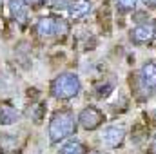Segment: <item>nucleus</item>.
I'll list each match as a JSON object with an SVG mask.
<instances>
[{
    "label": "nucleus",
    "instance_id": "nucleus-3",
    "mask_svg": "<svg viewBox=\"0 0 156 154\" xmlns=\"http://www.w3.org/2000/svg\"><path fill=\"white\" fill-rule=\"evenodd\" d=\"M35 33L40 38H58V37H66L69 33V24L64 18H55V16H42L37 26H35Z\"/></svg>",
    "mask_w": 156,
    "mask_h": 154
},
{
    "label": "nucleus",
    "instance_id": "nucleus-13",
    "mask_svg": "<svg viewBox=\"0 0 156 154\" xmlns=\"http://www.w3.org/2000/svg\"><path fill=\"white\" fill-rule=\"evenodd\" d=\"M115 2H116V7L120 11H133L136 7L138 0H115Z\"/></svg>",
    "mask_w": 156,
    "mask_h": 154
},
{
    "label": "nucleus",
    "instance_id": "nucleus-10",
    "mask_svg": "<svg viewBox=\"0 0 156 154\" xmlns=\"http://www.w3.org/2000/svg\"><path fill=\"white\" fill-rule=\"evenodd\" d=\"M60 154H87V147L78 140H69L60 147Z\"/></svg>",
    "mask_w": 156,
    "mask_h": 154
},
{
    "label": "nucleus",
    "instance_id": "nucleus-16",
    "mask_svg": "<svg viewBox=\"0 0 156 154\" xmlns=\"http://www.w3.org/2000/svg\"><path fill=\"white\" fill-rule=\"evenodd\" d=\"M140 2L149 9H156V0H140Z\"/></svg>",
    "mask_w": 156,
    "mask_h": 154
},
{
    "label": "nucleus",
    "instance_id": "nucleus-18",
    "mask_svg": "<svg viewBox=\"0 0 156 154\" xmlns=\"http://www.w3.org/2000/svg\"><path fill=\"white\" fill-rule=\"evenodd\" d=\"M93 154H102V152H93Z\"/></svg>",
    "mask_w": 156,
    "mask_h": 154
},
{
    "label": "nucleus",
    "instance_id": "nucleus-9",
    "mask_svg": "<svg viewBox=\"0 0 156 154\" xmlns=\"http://www.w3.org/2000/svg\"><path fill=\"white\" fill-rule=\"evenodd\" d=\"M9 11L15 20L24 24L27 20V2L26 0H9Z\"/></svg>",
    "mask_w": 156,
    "mask_h": 154
},
{
    "label": "nucleus",
    "instance_id": "nucleus-12",
    "mask_svg": "<svg viewBox=\"0 0 156 154\" xmlns=\"http://www.w3.org/2000/svg\"><path fill=\"white\" fill-rule=\"evenodd\" d=\"M18 111L11 105H0V123L4 125H11L18 120Z\"/></svg>",
    "mask_w": 156,
    "mask_h": 154
},
{
    "label": "nucleus",
    "instance_id": "nucleus-5",
    "mask_svg": "<svg viewBox=\"0 0 156 154\" xmlns=\"http://www.w3.org/2000/svg\"><path fill=\"white\" fill-rule=\"evenodd\" d=\"M129 38H131V42H133L134 45H147V44H151V42L156 38L154 24H149V22H145V24H138L136 27L131 29Z\"/></svg>",
    "mask_w": 156,
    "mask_h": 154
},
{
    "label": "nucleus",
    "instance_id": "nucleus-1",
    "mask_svg": "<svg viewBox=\"0 0 156 154\" xmlns=\"http://www.w3.org/2000/svg\"><path fill=\"white\" fill-rule=\"evenodd\" d=\"M75 131H76V121H75V114L69 109H60L53 113L47 129L51 143H60L62 140L69 138Z\"/></svg>",
    "mask_w": 156,
    "mask_h": 154
},
{
    "label": "nucleus",
    "instance_id": "nucleus-4",
    "mask_svg": "<svg viewBox=\"0 0 156 154\" xmlns=\"http://www.w3.org/2000/svg\"><path fill=\"white\" fill-rule=\"evenodd\" d=\"M104 121H105V114L98 107H94V105L83 107L80 111V114H78V123L85 131H96Z\"/></svg>",
    "mask_w": 156,
    "mask_h": 154
},
{
    "label": "nucleus",
    "instance_id": "nucleus-14",
    "mask_svg": "<svg viewBox=\"0 0 156 154\" xmlns=\"http://www.w3.org/2000/svg\"><path fill=\"white\" fill-rule=\"evenodd\" d=\"M113 87H115L113 83H105V85L102 83V87H98V89H96V96H98V98H104V96H107V94L113 91Z\"/></svg>",
    "mask_w": 156,
    "mask_h": 154
},
{
    "label": "nucleus",
    "instance_id": "nucleus-19",
    "mask_svg": "<svg viewBox=\"0 0 156 154\" xmlns=\"http://www.w3.org/2000/svg\"><path fill=\"white\" fill-rule=\"evenodd\" d=\"M154 118H156V109H154Z\"/></svg>",
    "mask_w": 156,
    "mask_h": 154
},
{
    "label": "nucleus",
    "instance_id": "nucleus-11",
    "mask_svg": "<svg viewBox=\"0 0 156 154\" xmlns=\"http://www.w3.org/2000/svg\"><path fill=\"white\" fill-rule=\"evenodd\" d=\"M18 142L13 134H4L0 136V152L4 154H11V152H18Z\"/></svg>",
    "mask_w": 156,
    "mask_h": 154
},
{
    "label": "nucleus",
    "instance_id": "nucleus-7",
    "mask_svg": "<svg viewBox=\"0 0 156 154\" xmlns=\"http://www.w3.org/2000/svg\"><path fill=\"white\" fill-rule=\"evenodd\" d=\"M102 143L109 149H116L122 147L123 142H125V129L123 127H118V125H109L102 131Z\"/></svg>",
    "mask_w": 156,
    "mask_h": 154
},
{
    "label": "nucleus",
    "instance_id": "nucleus-8",
    "mask_svg": "<svg viewBox=\"0 0 156 154\" xmlns=\"http://www.w3.org/2000/svg\"><path fill=\"white\" fill-rule=\"evenodd\" d=\"M91 11H93V4L89 0H75L69 4V16L73 20H82L89 16Z\"/></svg>",
    "mask_w": 156,
    "mask_h": 154
},
{
    "label": "nucleus",
    "instance_id": "nucleus-17",
    "mask_svg": "<svg viewBox=\"0 0 156 154\" xmlns=\"http://www.w3.org/2000/svg\"><path fill=\"white\" fill-rule=\"evenodd\" d=\"M151 149H153V152H156V136H154V140H153V147Z\"/></svg>",
    "mask_w": 156,
    "mask_h": 154
},
{
    "label": "nucleus",
    "instance_id": "nucleus-15",
    "mask_svg": "<svg viewBox=\"0 0 156 154\" xmlns=\"http://www.w3.org/2000/svg\"><path fill=\"white\" fill-rule=\"evenodd\" d=\"M27 2V5H33V7H42V5H45L49 0H26Z\"/></svg>",
    "mask_w": 156,
    "mask_h": 154
},
{
    "label": "nucleus",
    "instance_id": "nucleus-6",
    "mask_svg": "<svg viewBox=\"0 0 156 154\" xmlns=\"http://www.w3.org/2000/svg\"><path fill=\"white\" fill-rule=\"evenodd\" d=\"M140 85L149 94L156 93V62L154 60H147L140 67Z\"/></svg>",
    "mask_w": 156,
    "mask_h": 154
},
{
    "label": "nucleus",
    "instance_id": "nucleus-2",
    "mask_svg": "<svg viewBox=\"0 0 156 154\" xmlns=\"http://www.w3.org/2000/svg\"><path fill=\"white\" fill-rule=\"evenodd\" d=\"M82 91L80 78L75 73H60L51 82V94L56 100H71Z\"/></svg>",
    "mask_w": 156,
    "mask_h": 154
}]
</instances>
